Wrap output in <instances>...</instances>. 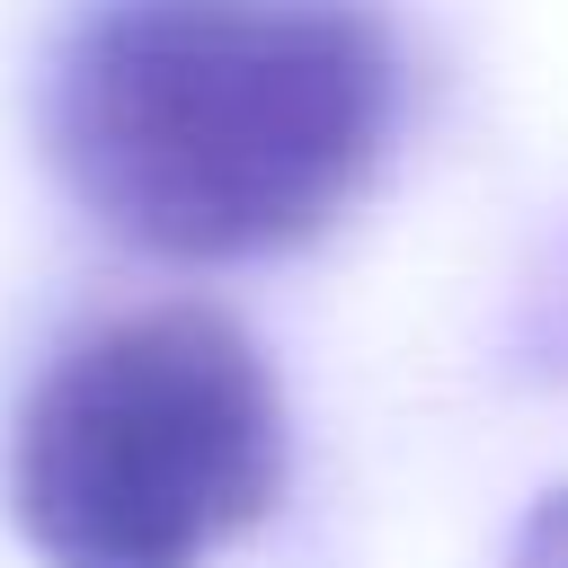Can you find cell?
I'll return each instance as SVG.
<instances>
[{"mask_svg":"<svg viewBox=\"0 0 568 568\" xmlns=\"http://www.w3.org/2000/svg\"><path fill=\"white\" fill-rule=\"evenodd\" d=\"M399 124L382 0H89L44 80L80 213L178 266L328 231Z\"/></svg>","mask_w":568,"mask_h":568,"instance_id":"1","label":"cell"},{"mask_svg":"<svg viewBox=\"0 0 568 568\" xmlns=\"http://www.w3.org/2000/svg\"><path fill=\"white\" fill-rule=\"evenodd\" d=\"M284 488L266 355L195 302L71 337L9 444V506L44 568H204Z\"/></svg>","mask_w":568,"mask_h":568,"instance_id":"2","label":"cell"},{"mask_svg":"<svg viewBox=\"0 0 568 568\" xmlns=\"http://www.w3.org/2000/svg\"><path fill=\"white\" fill-rule=\"evenodd\" d=\"M506 568H568V488H550L532 515H524V532H515V559Z\"/></svg>","mask_w":568,"mask_h":568,"instance_id":"3","label":"cell"}]
</instances>
